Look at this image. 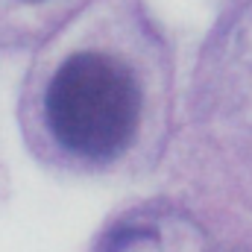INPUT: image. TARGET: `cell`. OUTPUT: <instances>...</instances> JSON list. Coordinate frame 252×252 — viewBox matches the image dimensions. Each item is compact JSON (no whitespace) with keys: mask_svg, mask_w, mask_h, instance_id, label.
<instances>
[{"mask_svg":"<svg viewBox=\"0 0 252 252\" xmlns=\"http://www.w3.org/2000/svg\"><path fill=\"white\" fill-rule=\"evenodd\" d=\"M173 88V50L150 3L91 0L30 53L15 121L38 167L135 182L167 153Z\"/></svg>","mask_w":252,"mask_h":252,"instance_id":"obj_1","label":"cell"},{"mask_svg":"<svg viewBox=\"0 0 252 252\" xmlns=\"http://www.w3.org/2000/svg\"><path fill=\"white\" fill-rule=\"evenodd\" d=\"M199 214L173 196H147L115 208L88 252H211Z\"/></svg>","mask_w":252,"mask_h":252,"instance_id":"obj_2","label":"cell"},{"mask_svg":"<svg viewBox=\"0 0 252 252\" xmlns=\"http://www.w3.org/2000/svg\"><path fill=\"white\" fill-rule=\"evenodd\" d=\"M91 0H0V56H30Z\"/></svg>","mask_w":252,"mask_h":252,"instance_id":"obj_3","label":"cell"}]
</instances>
